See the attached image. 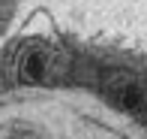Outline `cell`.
I'll list each match as a JSON object with an SVG mask.
<instances>
[{"mask_svg":"<svg viewBox=\"0 0 147 139\" xmlns=\"http://www.w3.org/2000/svg\"><path fill=\"white\" fill-rule=\"evenodd\" d=\"M63 67V58L48 42H30L18 51V79L24 82H48Z\"/></svg>","mask_w":147,"mask_h":139,"instance_id":"cell-1","label":"cell"}]
</instances>
